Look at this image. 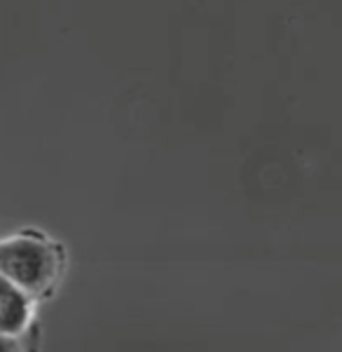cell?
I'll return each mask as SVG.
<instances>
[{"instance_id":"6da1fadb","label":"cell","mask_w":342,"mask_h":352,"mask_svg":"<svg viewBox=\"0 0 342 352\" xmlns=\"http://www.w3.org/2000/svg\"><path fill=\"white\" fill-rule=\"evenodd\" d=\"M59 272L61 252L47 237L19 232L0 240V277L24 289L28 296L49 292Z\"/></svg>"},{"instance_id":"7a4b0ae2","label":"cell","mask_w":342,"mask_h":352,"mask_svg":"<svg viewBox=\"0 0 342 352\" xmlns=\"http://www.w3.org/2000/svg\"><path fill=\"white\" fill-rule=\"evenodd\" d=\"M33 296L0 277V336L16 338L31 324Z\"/></svg>"},{"instance_id":"3957f363","label":"cell","mask_w":342,"mask_h":352,"mask_svg":"<svg viewBox=\"0 0 342 352\" xmlns=\"http://www.w3.org/2000/svg\"><path fill=\"white\" fill-rule=\"evenodd\" d=\"M0 352H19V345H16L14 338L0 336Z\"/></svg>"}]
</instances>
